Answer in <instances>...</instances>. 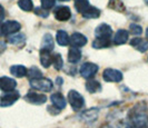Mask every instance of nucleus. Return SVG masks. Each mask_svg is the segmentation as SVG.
<instances>
[{"instance_id": "5701e85b", "label": "nucleus", "mask_w": 148, "mask_h": 128, "mask_svg": "<svg viewBox=\"0 0 148 128\" xmlns=\"http://www.w3.org/2000/svg\"><path fill=\"white\" fill-rule=\"evenodd\" d=\"M98 117V109H88V110H85L84 113L82 114V118L85 121H94L97 119Z\"/></svg>"}, {"instance_id": "9b49d317", "label": "nucleus", "mask_w": 148, "mask_h": 128, "mask_svg": "<svg viewBox=\"0 0 148 128\" xmlns=\"http://www.w3.org/2000/svg\"><path fill=\"white\" fill-rule=\"evenodd\" d=\"M88 39L86 36H84L80 32H75L69 37V44L73 48H80L87 44Z\"/></svg>"}, {"instance_id": "473e14b6", "label": "nucleus", "mask_w": 148, "mask_h": 128, "mask_svg": "<svg viewBox=\"0 0 148 128\" xmlns=\"http://www.w3.org/2000/svg\"><path fill=\"white\" fill-rule=\"evenodd\" d=\"M5 16H6V11H5V8L0 5V23L3 21L5 19Z\"/></svg>"}, {"instance_id": "c85d7f7f", "label": "nucleus", "mask_w": 148, "mask_h": 128, "mask_svg": "<svg viewBox=\"0 0 148 128\" xmlns=\"http://www.w3.org/2000/svg\"><path fill=\"white\" fill-rule=\"evenodd\" d=\"M52 65L55 66V68L57 70H60L62 66H64V61H62V58H61V55L60 53H55L52 56Z\"/></svg>"}, {"instance_id": "4468645a", "label": "nucleus", "mask_w": 148, "mask_h": 128, "mask_svg": "<svg viewBox=\"0 0 148 128\" xmlns=\"http://www.w3.org/2000/svg\"><path fill=\"white\" fill-rule=\"evenodd\" d=\"M129 38V32L125 29H119L114 36V44L115 45H124L126 44Z\"/></svg>"}, {"instance_id": "bb28decb", "label": "nucleus", "mask_w": 148, "mask_h": 128, "mask_svg": "<svg viewBox=\"0 0 148 128\" xmlns=\"http://www.w3.org/2000/svg\"><path fill=\"white\" fill-rule=\"evenodd\" d=\"M18 6L23 11H31L34 9V2L31 0H19Z\"/></svg>"}, {"instance_id": "423d86ee", "label": "nucleus", "mask_w": 148, "mask_h": 128, "mask_svg": "<svg viewBox=\"0 0 148 128\" xmlns=\"http://www.w3.org/2000/svg\"><path fill=\"white\" fill-rule=\"evenodd\" d=\"M98 66H97L96 64H92V62H85V64H82V67H80V75L84 77V78H86V79H91L94 76L96 75L97 73H98Z\"/></svg>"}, {"instance_id": "6e6552de", "label": "nucleus", "mask_w": 148, "mask_h": 128, "mask_svg": "<svg viewBox=\"0 0 148 128\" xmlns=\"http://www.w3.org/2000/svg\"><path fill=\"white\" fill-rule=\"evenodd\" d=\"M25 100L28 101L32 105H42L47 101V96L44 94H38L35 91H29L26 96H25Z\"/></svg>"}, {"instance_id": "a878e982", "label": "nucleus", "mask_w": 148, "mask_h": 128, "mask_svg": "<svg viewBox=\"0 0 148 128\" xmlns=\"http://www.w3.org/2000/svg\"><path fill=\"white\" fill-rule=\"evenodd\" d=\"M89 6L90 3L88 0H75V8L79 14H82Z\"/></svg>"}, {"instance_id": "2f4dec72", "label": "nucleus", "mask_w": 148, "mask_h": 128, "mask_svg": "<svg viewBox=\"0 0 148 128\" xmlns=\"http://www.w3.org/2000/svg\"><path fill=\"white\" fill-rule=\"evenodd\" d=\"M35 14L37 16H40V17H42V18H46V17H48V10H46L44 8L39 7V8H36L35 9Z\"/></svg>"}, {"instance_id": "4be33fe9", "label": "nucleus", "mask_w": 148, "mask_h": 128, "mask_svg": "<svg viewBox=\"0 0 148 128\" xmlns=\"http://www.w3.org/2000/svg\"><path fill=\"white\" fill-rule=\"evenodd\" d=\"M82 17L87 18V19H96L100 16V10L96 7H92V6H89L84 12L82 14Z\"/></svg>"}, {"instance_id": "6ab92c4d", "label": "nucleus", "mask_w": 148, "mask_h": 128, "mask_svg": "<svg viewBox=\"0 0 148 128\" xmlns=\"http://www.w3.org/2000/svg\"><path fill=\"white\" fill-rule=\"evenodd\" d=\"M86 90L90 94H96L101 90V85L99 81H97L95 79H89L86 83Z\"/></svg>"}, {"instance_id": "f03ea898", "label": "nucleus", "mask_w": 148, "mask_h": 128, "mask_svg": "<svg viewBox=\"0 0 148 128\" xmlns=\"http://www.w3.org/2000/svg\"><path fill=\"white\" fill-rule=\"evenodd\" d=\"M67 103L75 112H79L85 106V98L77 90H70L67 95Z\"/></svg>"}, {"instance_id": "393cba45", "label": "nucleus", "mask_w": 148, "mask_h": 128, "mask_svg": "<svg viewBox=\"0 0 148 128\" xmlns=\"http://www.w3.org/2000/svg\"><path fill=\"white\" fill-rule=\"evenodd\" d=\"M111 44L110 39H101V38H96L92 42V47L95 49H103V48H107L109 47Z\"/></svg>"}, {"instance_id": "f257e3e1", "label": "nucleus", "mask_w": 148, "mask_h": 128, "mask_svg": "<svg viewBox=\"0 0 148 128\" xmlns=\"http://www.w3.org/2000/svg\"><path fill=\"white\" fill-rule=\"evenodd\" d=\"M129 128H148V114L144 105H136L128 115Z\"/></svg>"}, {"instance_id": "7c9ffc66", "label": "nucleus", "mask_w": 148, "mask_h": 128, "mask_svg": "<svg viewBox=\"0 0 148 128\" xmlns=\"http://www.w3.org/2000/svg\"><path fill=\"white\" fill-rule=\"evenodd\" d=\"M41 2V8H44L46 10H49L55 6L56 0H40Z\"/></svg>"}, {"instance_id": "39448f33", "label": "nucleus", "mask_w": 148, "mask_h": 128, "mask_svg": "<svg viewBox=\"0 0 148 128\" xmlns=\"http://www.w3.org/2000/svg\"><path fill=\"white\" fill-rule=\"evenodd\" d=\"M103 78L107 83H120L124 77H123L121 71H119L117 69H112V68H107L103 73Z\"/></svg>"}, {"instance_id": "412c9836", "label": "nucleus", "mask_w": 148, "mask_h": 128, "mask_svg": "<svg viewBox=\"0 0 148 128\" xmlns=\"http://www.w3.org/2000/svg\"><path fill=\"white\" fill-rule=\"evenodd\" d=\"M40 64L45 68H49L52 65V56L49 51L40 50Z\"/></svg>"}, {"instance_id": "b1692460", "label": "nucleus", "mask_w": 148, "mask_h": 128, "mask_svg": "<svg viewBox=\"0 0 148 128\" xmlns=\"http://www.w3.org/2000/svg\"><path fill=\"white\" fill-rule=\"evenodd\" d=\"M56 40L60 46H67L69 44V36L65 30H58L56 35Z\"/></svg>"}, {"instance_id": "e433bc0d", "label": "nucleus", "mask_w": 148, "mask_h": 128, "mask_svg": "<svg viewBox=\"0 0 148 128\" xmlns=\"http://www.w3.org/2000/svg\"><path fill=\"white\" fill-rule=\"evenodd\" d=\"M145 1H146V2H147V3H148V0H145Z\"/></svg>"}, {"instance_id": "c756f323", "label": "nucleus", "mask_w": 148, "mask_h": 128, "mask_svg": "<svg viewBox=\"0 0 148 128\" xmlns=\"http://www.w3.org/2000/svg\"><path fill=\"white\" fill-rule=\"evenodd\" d=\"M129 30L135 36H140L141 32H143V28H141V26L137 25V23H132L129 26Z\"/></svg>"}, {"instance_id": "0eeeda50", "label": "nucleus", "mask_w": 148, "mask_h": 128, "mask_svg": "<svg viewBox=\"0 0 148 128\" xmlns=\"http://www.w3.org/2000/svg\"><path fill=\"white\" fill-rule=\"evenodd\" d=\"M20 98V94L18 91H9L5 92L1 97H0V106L1 107H9V106L14 105L16 101Z\"/></svg>"}, {"instance_id": "cd10ccee", "label": "nucleus", "mask_w": 148, "mask_h": 128, "mask_svg": "<svg viewBox=\"0 0 148 128\" xmlns=\"http://www.w3.org/2000/svg\"><path fill=\"white\" fill-rule=\"evenodd\" d=\"M27 76L29 77V79H37V78H41L42 77V73L39 70V68H37L36 66H34V67H31L28 70V73H27Z\"/></svg>"}, {"instance_id": "f704fd0d", "label": "nucleus", "mask_w": 148, "mask_h": 128, "mask_svg": "<svg viewBox=\"0 0 148 128\" xmlns=\"http://www.w3.org/2000/svg\"><path fill=\"white\" fill-rule=\"evenodd\" d=\"M146 37H147V39H148V28H147V30H146Z\"/></svg>"}, {"instance_id": "f3484780", "label": "nucleus", "mask_w": 148, "mask_h": 128, "mask_svg": "<svg viewBox=\"0 0 148 128\" xmlns=\"http://www.w3.org/2000/svg\"><path fill=\"white\" fill-rule=\"evenodd\" d=\"M10 73H11V75L17 78H22V77L27 76L28 69L22 65H14L10 67Z\"/></svg>"}, {"instance_id": "ddd939ff", "label": "nucleus", "mask_w": 148, "mask_h": 128, "mask_svg": "<svg viewBox=\"0 0 148 128\" xmlns=\"http://www.w3.org/2000/svg\"><path fill=\"white\" fill-rule=\"evenodd\" d=\"M70 17H71V11L66 6L58 7L55 10V18L59 21H67L70 19Z\"/></svg>"}, {"instance_id": "c9c22d12", "label": "nucleus", "mask_w": 148, "mask_h": 128, "mask_svg": "<svg viewBox=\"0 0 148 128\" xmlns=\"http://www.w3.org/2000/svg\"><path fill=\"white\" fill-rule=\"evenodd\" d=\"M59 1H69V0H59Z\"/></svg>"}, {"instance_id": "72a5a7b5", "label": "nucleus", "mask_w": 148, "mask_h": 128, "mask_svg": "<svg viewBox=\"0 0 148 128\" xmlns=\"http://www.w3.org/2000/svg\"><path fill=\"white\" fill-rule=\"evenodd\" d=\"M6 47H7V45H6L5 41H0V53L6 50Z\"/></svg>"}, {"instance_id": "20e7f679", "label": "nucleus", "mask_w": 148, "mask_h": 128, "mask_svg": "<svg viewBox=\"0 0 148 128\" xmlns=\"http://www.w3.org/2000/svg\"><path fill=\"white\" fill-rule=\"evenodd\" d=\"M20 28H21V25L18 21L9 20V21H6V23L0 25V35L1 36L14 35V34H17L20 30Z\"/></svg>"}, {"instance_id": "f8f14e48", "label": "nucleus", "mask_w": 148, "mask_h": 128, "mask_svg": "<svg viewBox=\"0 0 148 128\" xmlns=\"http://www.w3.org/2000/svg\"><path fill=\"white\" fill-rule=\"evenodd\" d=\"M50 100L52 103V106L55 108H57L58 110H62L65 109L67 106V100L60 92H55L50 96Z\"/></svg>"}, {"instance_id": "9d476101", "label": "nucleus", "mask_w": 148, "mask_h": 128, "mask_svg": "<svg viewBox=\"0 0 148 128\" xmlns=\"http://www.w3.org/2000/svg\"><path fill=\"white\" fill-rule=\"evenodd\" d=\"M16 87H17V81L14 78L6 77V76L0 77V89L2 91H5V92L14 91Z\"/></svg>"}, {"instance_id": "a211bd4d", "label": "nucleus", "mask_w": 148, "mask_h": 128, "mask_svg": "<svg viewBox=\"0 0 148 128\" xmlns=\"http://www.w3.org/2000/svg\"><path fill=\"white\" fill-rule=\"evenodd\" d=\"M82 59V51L78 48H70L68 51V61L70 64H77Z\"/></svg>"}, {"instance_id": "7ed1b4c3", "label": "nucleus", "mask_w": 148, "mask_h": 128, "mask_svg": "<svg viewBox=\"0 0 148 128\" xmlns=\"http://www.w3.org/2000/svg\"><path fill=\"white\" fill-rule=\"evenodd\" d=\"M30 87L36 89V90L42 91V92H49L53 88V84L49 78H37V79H31L29 81Z\"/></svg>"}, {"instance_id": "dca6fc26", "label": "nucleus", "mask_w": 148, "mask_h": 128, "mask_svg": "<svg viewBox=\"0 0 148 128\" xmlns=\"http://www.w3.org/2000/svg\"><path fill=\"white\" fill-rule=\"evenodd\" d=\"M130 45L136 47L137 50L140 51V53H145L148 49V41L141 39V38H134V39H132L130 40Z\"/></svg>"}, {"instance_id": "2eb2a0df", "label": "nucleus", "mask_w": 148, "mask_h": 128, "mask_svg": "<svg viewBox=\"0 0 148 128\" xmlns=\"http://www.w3.org/2000/svg\"><path fill=\"white\" fill-rule=\"evenodd\" d=\"M52 49H53V40H52V36L50 35V34H46L44 37H42L40 50H45V51H49V53H51Z\"/></svg>"}, {"instance_id": "aec40b11", "label": "nucleus", "mask_w": 148, "mask_h": 128, "mask_svg": "<svg viewBox=\"0 0 148 128\" xmlns=\"http://www.w3.org/2000/svg\"><path fill=\"white\" fill-rule=\"evenodd\" d=\"M25 40H26V37L25 35L22 34H14L11 36L8 37V42L11 44V45H16V46H22L25 45Z\"/></svg>"}, {"instance_id": "1a4fd4ad", "label": "nucleus", "mask_w": 148, "mask_h": 128, "mask_svg": "<svg viewBox=\"0 0 148 128\" xmlns=\"http://www.w3.org/2000/svg\"><path fill=\"white\" fill-rule=\"evenodd\" d=\"M112 36V29L109 25L101 23L95 29V37L101 38V39H110Z\"/></svg>"}]
</instances>
